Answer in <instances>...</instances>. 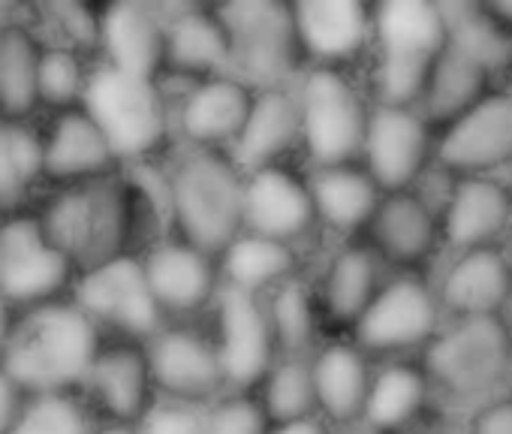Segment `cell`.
Listing matches in <instances>:
<instances>
[{
  "mask_svg": "<svg viewBox=\"0 0 512 434\" xmlns=\"http://www.w3.org/2000/svg\"><path fill=\"white\" fill-rule=\"evenodd\" d=\"M100 353V326L76 302H46L13 326L0 368L34 398L67 395L88 383Z\"/></svg>",
  "mask_w": 512,
  "mask_h": 434,
  "instance_id": "1",
  "label": "cell"
},
{
  "mask_svg": "<svg viewBox=\"0 0 512 434\" xmlns=\"http://www.w3.org/2000/svg\"><path fill=\"white\" fill-rule=\"evenodd\" d=\"M443 52L446 25L440 4H428V0L374 4L368 97L380 106H419Z\"/></svg>",
  "mask_w": 512,
  "mask_h": 434,
  "instance_id": "2",
  "label": "cell"
},
{
  "mask_svg": "<svg viewBox=\"0 0 512 434\" xmlns=\"http://www.w3.org/2000/svg\"><path fill=\"white\" fill-rule=\"evenodd\" d=\"M175 239L220 254L244 233V172L226 151L190 148L169 172Z\"/></svg>",
  "mask_w": 512,
  "mask_h": 434,
  "instance_id": "3",
  "label": "cell"
},
{
  "mask_svg": "<svg viewBox=\"0 0 512 434\" xmlns=\"http://www.w3.org/2000/svg\"><path fill=\"white\" fill-rule=\"evenodd\" d=\"M40 224L49 242L64 251L76 269H97L124 257L136 224L133 187L118 178L88 181L49 202Z\"/></svg>",
  "mask_w": 512,
  "mask_h": 434,
  "instance_id": "4",
  "label": "cell"
},
{
  "mask_svg": "<svg viewBox=\"0 0 512 434\" xmlns=\"http://www.w3.org/2000/svg\"><path fill=\"white\" fill-rule=\"evenodd\" d=\"M82 112L103 130L118 160L151 157L172 133V112L163 85L109 64H100L88 76Z\"/></svg>",
  "mask_w": 512,
  "mask_h": 434,
  "instance_id": "5",
  "label": "cell"
},
{
  "mask_svg": "<svg viewBox=\"0 0 512 434\" xmlns=\"http://www.w3.org/2000/svg\"><path fill=\"white\" fill-rule=\"evenodd\" d=\"M302 151L314 169L359 163L374 100L347 70L308 67L296 85Z\"/></svg>",
  "mask_w": 512,
  "mask_h": 434,
  "instance_id": "6",
  "label": "cell"
},
{
  "mask_svg": "<svg viewBox=\"0 0 512 434\" xmlns=\"http://www.w3.org/2000/svg\"><path fill=\"white\" fill-rule=\"evenodd\" d=\"M419 356L431 386L455 398L485 395L512 368V326L506 317L446 320Z\"/></svg>",
  "mask_w": 512,
  "mask_h": 434,
  "instance_id": "7",
  "label": "cell"
},
{
  "mask_svg": "<svg viewBox=\"0 0 512 434\" xmlns=\"http://www.w3.org/2000/svg\"><path fill=\"white\" fill-rule=\"evenodd\" d=\"M229 43L232 76L250 88H278L305 64L293 4L284 0H235L217 7Z\"/></svg>",
  "mask_w": 512,
  "mask_h": 434,
  "instance_id": "8",
  "label": "cell"
},
{
  "mask_svg": "<svg viewBox=\"0 0 512 434\" xmlns=\"http://www.w3.org/2000/svg\"><path fill=\"white\" fill-rule=\"evenodd\" d=\"M446 314L437 290L419 272H392L368 311L350 329V341L368 356L422 353L443 329Z\"/></svg>",
  "mask_w": 512,
  "mask_h": 434,
  "instance_id": "9",
  "label": "cell"
},
{
  "mask_svg": "<svg viewBox=\"0 0 512 434\" xmlns=\"http://www.w3.org/2000/svg\"><path fill=\"white\" fill-rule=\"evenodd\" d=\"M214 344L220 353L229 392H256L281 359L275 332L269 323L266 299L235 287H220L214 305Z\"/></svg>",
  "mask_w": 512,
  "mask_h": 434,
  "instance_id": "10",
  "label": "cell"
},
{
  "mask_svg": "<svg viewBox=\"0 0 512 434\" xmlns=\"http://www.w3.org/2000/svg\"><path fill=\"white\" fill-rule=\"evenodd\" d=\"M437 133L416 106L374 103L359 163L383 187V193L413 190L434 166Z\"/></svg>",
  "mask_w": 512,
  "mask_h": 434,
  "instance_id": "11",
  "label": "cell"
},
{
  "mask_svg": "<svg viewBox=\"0 0 512 434\" xmlns=\"http://www.w3.org/2000/svg\"><path fill=\"white\" fill-rule=\"evenodd\" d=\"M76 305L97 326H115L127 338L151 341L160 329H166V314L148 287L142 260L127 254L85 272L76 284Z\"/></svg>",
  "mask_w": 512,
  "mask_h": 434,
  "instance_id": "12",
  "label": "cell"
},
{
  "mask_svg": "<svg viewBox=\"0 0 512 434\" xmlns=\"http://www.w3.org/2000/svg\"><path fill=\"white\" fill-rule=\"evenodd\" d=\"M73 269L37 217H13L0 227V296L10 305H46L70 284Z\"/></svg>",
  "mask_w": 512,
  "mask_h": 434,
  "instance_id": "13",
  "label": "cell"
},
{
  "mask_svg": "<svg viewBox=\"0 0 512 434\" xmlns=\"http://www.w3.org/2000/svg\"><path fill=\"white\" fill-rule=\"evenodd\" d=\"M362 242L392 272H419L443 245L440 208L422 190L386 193Z\"/></svg>",
  "mask_w": 512,
  "mask_h": 434,
  "instance_id": "14",
  "label": "cell"
},
{
  "mask_svg": "<svg viewBox=\"0 0 512 434\" xmlns=\"http://www.w3.org/2000/svg\"><path fill=\"white\" fill-rule=\"evenodd\" d=\"M434 163L461 175H494L512 166V91L494 88L479 106L437 136Z\"/></svg>",
  "mask_w": 512,
  "mask_h": 434,
  "instance_id": "15",
  "label": "cell"
},
{
  "mask_svg": "<svg viewBox=\"0 0 512 434\" xmlns=\"http://www.w3.org/2000/svg\"><path fill=\"white\" fill-rule=\"evenodd\" d=\"M154 386L175 401L205 404L226 395V377L217 344L208 332L190 326H166L148 341Z\"/></svg>",
  "mask_w": 512,
  "mask_h": 434,
  "instance_id": "16",
  "label": "cell"
},
{
  "mask_svg": "<svg viewBox=\"0 0 512 434\" xmlns=\"http://www.w3.org/2000/svg\"><path fill=\"white\" fill-rule=\"evenodd\" d=\"M302 58L311 67L350 70L374 52V7L359 0H302L293 4Z\"/></svg>",
  "mask_w": 512,
  "mask_h": 434,
  "instance_id": "17",
  "label": "cell"
},
{
  "mask_svg": "<svg viewBox=\"0 0 512 434\" xmlns=\"http://www.w3.org/2000/svg\"><path fill=\"white\" fill-rule=\"evenodd\" d=\"M317 221L308 175L287 163L263 166L244 175V230L299 245Z\"/></svg>",
  "mask_w": 512,
  "mask_h": 434,
  "instance_id": "18",
  "label": "cell"
},
{
  "mask_svg": "<svg viewBox=\"0 0 512 434\" xmlns=\"http://www.w3.org/2000/svg\"><path fill=\"white\" fill-rule=\"evenodd\" d=\"M512 230V190L494 175H461L440 202L443 245L455 254L500 248Z\"/></svg>",
  "mask_w": 512,
  "mask_h": 434,
  "instance_id": "19",
  "label": "cell"
},
{
  "mask_svg": "<svg viewBox=\"0 0 512 434\" xmlns=\"http://www.w3.org/2000/svg\"><path fill=\"white\" fill-rule=\"evenodd\" d=\"M142 266H145L148 287L166 317L196 314L202 308H211L223 287L220 260L181 239L157 242L145 254Z\"/></svg>",
  "mask_w": 512,
  "mask_h": 434,
  "instance_id": "20",
  "label": "cell"
},
{
  "mask_svg": "<svg viewBox=\"0 0 512 434\" xmlns=\"http://www.w3.org/2000/svg\"><path fill=\"white\" fill-rule=\"evenodd\" d=\"M253 94L256 88L232 73L193 82L181 94L175 124L190 148L229 151L247 124Z\"/></svg>",
  "mask_w": 512,
  "mask_h": 434,
  "instance_id": "21",
  "label": "cell"
},
{
  "mask_svg": "<svg viewBox=\"0 0 512 434\" xmlns=\"http://www.w3.org/2000/svg\"><path fill=\"white\" fill-rule=\"evenodd\" d=\"M166 19V73L187 82L232 73V43L217 7H160Z\"/></svg>",
  "mask_w": 512,
  "mask_h": 434,
  "instance_id": "22",
  "label": "cell"
},
{
  "mask_svg": "<svg viewBox=\"0 0 512 434\" xmlns=\"http://www.w3.org/2000/svg\"><path fill=\"white\" fill-rule=\"evenodd\" d=\"M100 49L109 67L160 82L166 73V19L157 4L124 0L100 13Z\"/></svg>",
  "mask_w": 512,
  "mask_h": 434,
  "instance_id": "23",
  "label": "cell"
},
{
  "mask_svg": "<svg viewBox=\"0 0 512 434\" xmlns=\"http://www.w3.org/2000/svg\"><path fill=\"white\" fill-rule=\"evenodd\" d=\"M290 151H302V115L296 88H256L247 124L226 154L247 175L253 169L284 163Z\"/></svg>",
  "mask_w": 512,
  "mask_h": 434,
  "instance_id": "24",
  "label": "cell"
},
{
  "mask_svg": "<svg viewBox=\"0 0 512 434\" xmlns=\"http://www.w3.org/2000/svg\"><path fill=\"white\" fill-rule=\"evenodd\" d=\"M443 314L458 317H506L512 305V275L503 248L455 254L437 287Z\"/></svg>",
  "mask_w": 512,
  "mask_h": 434,
  "instance_id": "25",
  "label": "cell"
},
{
  "mask_svg": "<svg viewBox=\"0 0 512 434\" xmlns=\"http://www.w3.org/2000/svg\"><path fill=\"white\" fill-rule=\"evenodd\" d=\"M308 181L320 227L332 230L335 236H344L347 242L362 239L377 205L386 196L362 163L323 166L314 169Z\"/></svg>",
  "mask_w": 512,
  "mask_h": 434,
  "instance_id": "26",
  "label": "cell"
},
{
  "mask_svg": "<svg viewBox=\"0 0 512 434\" xmlns=\"http://www.w3.org/2000/svg\"><path fill=\"white\" fill-rule=\"evenodd\" d=\"M311 377L317 392V413L326 422H362L374 380L371 356L365 350H359L353 341L320 344L311 356Z\"/></svg>",
  "mask_w": 512,
  "mask_h": 434,
  "instance_id": "27",
  "label": "cell"
},
{
  "mask_svg": "<svg viewBox=\"0 0 512 434\" xmlns=\"http://www.w3.org/2000/svg\"><path fill=\"white\" fill-rule=\"evenodd\" d=\"M383 269L386 266L362 239L344 242L326 263L323 284L317 290L323 317L335 326L353 329L389 278Z\"/></svg>",
  "mask_w": 512,
  "mask_h": 434,
  "instance_id": "28",
  "label": "cell"
},
{
  "mask_svg": "<svg viewBox=\"0 0 512 434\" xmlns=\"http://www.w3.org/2000/svg\"><path fill=\"white\" fill-rule=\"evenodd\" d=\"M431 395V380L422 362L389 359L374 368L371 392L365 401L362 425L371 434H401L416 425Z\"/></svg>",
  "mask_w": 512,
  "mask_h": 434,
  "instance_id": "29",
  "label": "cell"
},
{
  "mask_svg": "<svg viewBox=\"0 0 512 434\" xmlns=\"http://www.w3.org/2000/svg\"><path fill=\"white\" fill-rule=\"evenodd\" d=\"M446 46L482 67L494 82L512 73V28L503 25L488 4L476 0H443Z\"/></svg>",
  "mask_w": 512,
  "mask_h": 434,
  "instance_id": "30",
  "label": "cell"
},
{
  "mask_svg": "<svg viewBox=\"0 0 512 434\" xmlns=\"http://www.w3.org/2000/svg\"><path fill=\"white\" fill-rule=\"evenodd\" d=\"M88 386L121 425H136L151 407L154 389L148 350L136 344H115L103 350L88 377Z\"/></svg>",
  "mask_w": 512,
  "mask_h": 434,
  "instance_id": "31",
  "label": "cell"
},
{
  "mask_svg": "<svg viewBox=\"0 0 512 434\" xmlns=\"http://www.w3.org/2000/svg\"><path fill=\"white\" fill-rule=\"evenodd\" d=\"M299 269H302V257L296 245L247 230L220 254L223 284L253 296H266L275 287L299 278Z\"/></svg>",
  "mask_w": 512,
  "mask_h": 434,
  "instance_id": "32",
  "label": "cell"
},
{
  "mask_svg": "<svg viewBox=\"0 0 512 434\" xmlns=\"http://www.w3.org/2000/svg\"><path fill=\"white\" fill-rule=\"evenodd\" d=\"M491 91H494V79L482 67H476L473 61H467L464 55L446 46L437 67L431 70V79L416 109L440 136L446 127L464 118L473 106H479Z\"/></svg>",
  "mask_w": 512,
  "mask_h": 434,
  "instance_id": "33",
  "label": "cell"
},
{
  "mask_svg": "<svg viewBox=\"0 0 512 434\" xmlns=\"http://www.w3.org/2000/svg\"><path fill=\"white\" fill-rule=\"evenodd\" d=\"M121 160L115 157L103 130L85 112H67L58 118L46 139V175L58 181H100L109 178Z\"/></svg>",
  "mask_w": 512,
  "mask_h": 434,
  "instance_id": "34",
  "label": "cell"
},
{
  "mask_svg": "<svg viewBox=\"0 0 512 434\" xmlns=\"http://www.w3.org/2000/svg\"><path fill=\"white\" fill-rule=\"evenodd\" d=\"M269 323L275 332V344L281 356H314L320 347V332H323V308L320 296L302 281L293 278L272 293L263 296Z\"/></svg>",
  "mask_w": 512,
  "mask_h": 434,
  "instance_id": "35",
  "label": "cell"
},
{
  "mask_svg": "<svg viewBox=\"0 0 512 434\" xmlns=\"http://www.w3.org/2000/svg\"><path fill=\"white\" fill-rule=\"evenodd\" d=\"M40 61L34 37L25 28L0 34V112L10 118L28 115L40 103Z\"/></svg>",
  "mask_w": 512,
  "mask_h": 434,
  "instance_id": "36",
  "label": "cell"
},
{
  "mask_svg": "<svg viewBox=\"0 0 512 434\" xmlns=\"http://www.w3.org/2000/svg\"><path fill=\"white\" fill-rule=\"evenodd\" d=\"M46 172V142L22 121L0 118V211H13Z\"/></svg>",
  "mask_w": 512,
  "mask_h": 434,
  "instance_id": "37",
  "label": "cell"
},
{
  "mask_svg": "<svg viewBox=\"0 0 512 434\" xmlns=\"http://www.w3.org/2000/svg\"><path fill=\"white\" fill-rule=\"evenodd\" d=\"M256 398H260L263 410L269 413L272 425L317 416L311 356H281L266 374V380L256 386Z\"/></svg>",
  "mask_w": 512,
  "mask_h": 434,
  "instance_id": "38",
  "label": "cell"
},
{
  "mask_svg": "<svg viewBox=\"0 0 512 434\" xmlns=\"http://www.w3.org/2000/svg\"><path fill=\"white\" fill-rule=\"evenodd\" d=\"M10 434H94V425L70 395H40L25 404Z\"/></svg>",
  "mask_w": 512,
  "mask_h": 434,
  "instance_id": "39",
  "label": "cell"
},
{
  "mask_svg": "<svg viewBox=\"0 0 512 434\" xmlns=\"http://www.w3.org/2000/svg\"><path fill=\"white\" fill-rule=\"evenodd\" d=\"M272 428L256 392H226L205 413V434H272Z\"/></svg>",
  "mask_w": 512,
  "mask_h": 434,
  "instance_id": "40",
  "label": "cell"
},
{
  "mask_svg": "<svg viewBox=\"0 0 512 434\" xmlns=\"http://www.w3.org/2000/svg\"><path fill=\"white\" fill-rule=\"evenodd\" d=\"M88 76L79 58L70 49H49L40 61V100L49 106H76L82 103Z\"/></svg>",
  "mask_w": 512,
  "mask_h": 434,
  "instance_id": "41",
  "label": "cell"
},
{
  "mask_svg": "<svg viewBox=\"0 0 512 434\" xmlns=\"http://www.w3.org/2000/svg\"><path fill=\"white\" fill-rule=\"evenodd\" d=\"M205 413L202 404L163 398L151 404L133 428L136 434H205Z\"/></svg>",
  "mask_w": 512,
  "mask_h": 434,
  "instance_id": "42",
  "label": "cell"
},
{
  "mask_svg": "<svg viewBox=\"0 0 512 434\" xmlns=\"http://www.w3.org/2000/svg\"><path fill=\"white\" fill-rule=\"evenodd\" d=\"M49 13L76 43H100V16L82 4H52Z\"/></svg>",
  "mask_w": 512,
  "mask_h": 434,
  "instance_id": "43",
  "label": "cell"
},
{
  "mask_svg": "<svg viewBox=\"0 0 512 434\" xmlns=\"http://www.w3.org/2000/svg\"><path fill=\"white\" fill-rule=\"evenodd\" d=\"M470 434H512V395L488 401L473 416Z\"/></svg>",
  "mask_w": 512,
  "mask_h": 434,
  "instance_id": "44",
  "label": "cell"
},
{
  "mask_svg": "<svg viewBox=\"0 0 512 434\" xmlns=\"http://www.w3.org/2000/svg\"><path fill=\"white\" fill-rule=\"evenodd\" d=\"M25 392L16 386V380L0 368V434H10L25 410Z\"/></svg>",
  "mask_w": 512,
  "mask_h": 434,
  "instance_id": "45",
  "label": "cell"
},
{
  "mask_svg": "<svg viewBox=\"0 0 512 434\" xmlns=\"http://www.w3.org/2000/svg\"><path fill=\"white\" fill-rule=\"evenodd\" d=\"M272 434H332V431H329V422L317 413V416H305V419H296V422L275 425Z\"/></svg>",
  "mask_w": 512,
  "mask_h": 434,
  "instance_id": "46",
  "label": "cell"
},
{
  "mask_svg": "<svg viewBox=\"0 0 512 434\" xmlns=\"http://www.w3.org/2000/svg\"><path fill=\"white\" fill-rule=\"evenodd\" d=\"M13 317H10V302L0 296V359H4V350L10 344V335H13Z\"/></svg>",
  "mask_w": 512,
  "mask_h": 434,
  "instance_id": "47",
  "label": "cell"
},
{
  "mask_svg": "<svg viewBox=\"0 0 512 434\" xmlns=\"http://www.w3.org/2000/svg\"><path fill=\"white\" fill-rule=\"evenodd\" d=\"M491 13L503 22V25H509L512 28V0H491Z\"/></svg>",
  "mask_w": 512,
  "mask_h": 434,
  "instance_id": "48",
  "label": "cell"
},
{
  "mask_svg": "<svg viewBox=\"0 0 512 434\" xmlns=\"http://www.w3.org/2000/svg\"><path fill=\"white\" fill-rule=\"evenodd\" d=\"M97 434H136V428H133V425L115 422V425H109V428H103V431H97Z\"/></svg>",
  "mask_w": 512,
  "mask_h": 434,
  "instance_id": "49",
  "label": "cell"
},
{
  "mask_svg": "<svg viewBox=\"0 0 512 434\" xmlns=\"http://www.w3.org/2000/svg\"><path fill=\"white\" fill-rule=\"evenodd\" d=\"M503 257H506V263H509V275H512V230H509V236L503 239Z\"/></svg>",
  "mask_w": 512,
  "mask_h": 434,
  "instance_id": "50",
  "label": "cell"
},
{
  "mask_svg": "<svg viewBox=\"0 0 512 434\" xmlns=\"http://www.w3.org/2000/svg\"><path fill=\"white\" fill-rule=\"evenodd\" d=\"M401 434H425V431H422V428H416V425H413V428H407V431H401Z\"/></svg>",
  "mask_w": 512,
  "mask_h": 434,
  "instance_id": "51",
  "label": "cell"
},
{
  "mask_svg": "<svg viewBox=\"0 0 512 434\" xmlns=\"http://www.w3.org/2000/svg\"><path fill=\"white\" fill-rule=\"evenodd\" d=\"M365 434H371V431H365Z\"/></svg>",
  "mask_w": 512,
  "mask_h": 434,
  "instance_id": "52",
  "label": "cell"
}]
</instances>
